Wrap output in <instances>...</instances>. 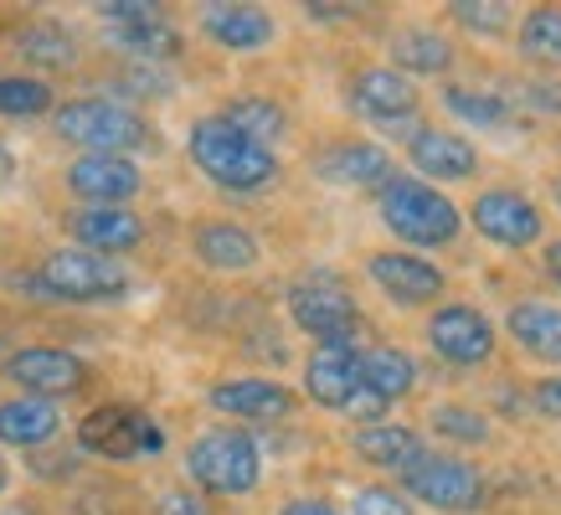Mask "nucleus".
<instances>
[{"mask_svg": "<svg viewBox=\"0 0 561 515\" xmlns=\"http://www.w3.org/2000/svg\"><path fill=\"white\" fill-rule=\"evenodd\" d=\"M186 150L196 160V171L211 181V186L232 191V196H253V191L273 186L278 175V154L268 145H253L248 135H238L227 119L206 114V119L191 124L186 135Z\"/></svg>", "mask_w": 561, "mask_h": 515, "instance_id": "nucleus-1", "label": "nucleus"}, {"mask_svg": "<svg viewBox=\"0 0 561 515\" xmlns=\"http://www.w3.org/2000/svg\"><path fill=\"white\" fill-rule=\"evenodd\" d=\"M376 211L397 242L412 248H448L463 232V211L438 186H427L417 175H391L387 186L376 191Z\"/></svg>", "mask_w": 561, "mask_h": 515, "instance_id": "nucleus-2", "label": "nucleus"}, {"mask_svg": "<svg viewBox=\"0 0 561 515\" xmlns=\"http://www.w3.org/2000/svg\"><path fill=\"white\" fill-rule=\"evenodd\" d=\"M32 289L57 305H114L129 294V268L119 258L88 253V248H57L42 258Z\"/></svg>", "mask_w": 561, "mask_h": 515, "instance_id": "nucleus-3", "label": "nucleus"}, {"mask_svg": "<svg viewBox=\"0 0 561 515\" xmlns=\"http://www.w3.org/2000/svg\"><path fill=\"white\" fill-rule=\"evenodd\" d=\"M57 139L78 145L83 154H129L139 145H150V124L145 114H135L129 103L114 99H72L51 114Z\"/></svg>", "mask_w": 561, "mask_h": 515, "instance_id": "nucleus-4", "label": "nucleus"}, {"mask_svg": "<svg viewBox=\"0 0 561 515\" xmlns=\"http://www.w3.org/2000/svg\"><path fill=\"white\" fill-rule=\"evenodd\" d=\"M397 480H402V495L412 505H433V511H448V515H474L490 500V484L479 474V464L459 459V454L423 448Z\"/></svg>", "mask_w": 561, "mask_h": 515, "instance_id": "nucleus-5", "label": "nucleus"}, {"mask_svg": "<svg viewBox=\"0 0 561 515\" xmlns=\"http://www.w3.org/2000/svg\"><path fill=\"white\" fill-rule=\"evenodd\" d=\"M186 474L202 495H248L263 480V454L248 433L211 428L186 448Z\"/></svg>", "mask_w": 561, "mask_h": 515, "instance_id": "nucleus-6", "label": "nucleus"}, {"mask_svg": "<svg viewBox=\"0 0 561 515\" xmlns=\"http://www.w3.org/2000/svg\"><path fill=\"white\" fill-rule=\"evenodd\" d=\"M289 314L294 325L314 335L320 345H356L360 341V309L351 299L341 278L330 274H309L289 289Z\"/></svg>", "mask_w": 561, "mask_h": 515, "instance_id": "nucleus-7", "label": "nucleus"}, {"mask_svg": "<svg viewBox=\"0 0 561 515\" xmlns=\"http://www.w3.org/2000/svg\"><path fill=\"white\" fill-rule=\"evenodd\" d=\"M463 222H474L479 238L494 242V248H511V253L536 248V242L546 238V211L530 202L526 191H515V186L479 191L474 206L463 211Z\"/></svg>", "mask_w": 561, "mask_h": 515, "instance_id": "nucleus-8", "label": "nucleus"}, {"mask_svg": "<svg viewBox=\"0 0 561 515\" xmlns=\"http://www.w3.org/2000/svg\"><path fill=\"white\" fill-rule=\"evenodd\" d=\"M417 103H423V93H417V83L412 78H402L397 68H360L356 78H351V108H356L366 124H376V129H387V135L408 139L412 129H417Z\"/></svg>", "mask_w": 561, "mask_h": 515, "instance_id": "nucleus-9", "label": "nucleus"}, {"mask_svg": "<svg viewBox=\"0 0 561 515\" xmlns=\"http://www.w3.org/2000/svg\"><path fill=\"white\" fill-rule=\"evenodd\" d=\"M427 345H433V356H443L448 366H463V371H474L484 360L494 356V345H500V330L494 320L484 314L479 305H438L427 314Z\"/></svg>", "mask_w": 561, "mask_h": 515, "instance_id": "nucleus-10", "label": "nucleus"}, {"mask_svg": "<svg viewBox=\"0 0 561 515\" xmlns=\"http://www.w3.org/2000/svg\"><path fill=\"white\" fill-rule=\"evenodd\" d=\"M78 444L99 459H139V454H160V428L145 412L124 408V402H103L78 423Z\"/></svg>", "mask_w": 561, "mask_h": 515, "instance_id": "nucleus-11", "label": "nucleus"}, {"mask_svg": "<svg viewBox=\"0 0 561 515\" xmlns=\"http://www.w3.org/2000/svg\"><path fill=\"white\" fill-rule=\"evenodd\" d=\"M366 274H371V284L387 294L391 305H402V309L433 305V299H443V289H448V278H443L438 263L408 253V248H381V253H371L366 258Z\"/></svg>", "mask_w": 561, "mask_h": 515, "instance_id": "nucleus-12", "label": "nucleus"}, {"mask_svg": "<svg viewBox=\"0 0 561 515\" xmlns=\"http://www.w3.org/2000/svg\"><path fill=\"white\" fill-rule=\"evenodd\" d=\"M5 377L21 387V397H42V402H57V397L83 392L88 366L72 351H57V345H26L5 360Z\"/></svg>", "mask_w": 561, "mask_h": 515, "instance_id": "nucleus-13", "label": "nucleus"}, {"mask_svg": "<svg viewBox=\"0 0 561 515\" xmlns=\"http://www.w3.org/2000/svg\"><path fill=\"white\" fill-rule=\"evenodd\" d=\"M68 191L83 206H129L145 191V171L129 154H78L68 165Z\"/></svg>", "mask_w": 561, "mask_h": 515, "instance_id": "nucleus-14", "label": "nucleus"}, {"mask_svg": "<svg viewBox=\"0 0 561 515\" xmlns=\"http://www.w3.org/2000/svg\"><path fill=\"white\" fill-rule=\"evenodd\" d=\"M402 145H408V165L417 171V181L433 175V181H443V186H454V181H474V171H479L474 139H463L459 129H433V124H417ZM433 181H427V186H433Z\"/></svg>", "mask_w": 561, "mask_h": 515, "instance_id": "nucleus-15", "label": "nucleus"}, {"mask_svg": "<svg viewBox=\"0 0 561 515\" xmlns=\"http://www.w3.org/2000/svg\"><path fill=\"white\" fill-rule=\"evenodd\" d=\"M360 392H366V381H360V345H320L305 360V397L314 408L345 412Z\"/></svg>", "mask_w": 561, "mask_h": 515, "instance_id": "nucleus-16", "label": "nucleus"}, {"mask_svg": "<svg viewBox=\"0 0 561 515\" xmlns=\"http://www.w3.org/2000/svg\"><path fill=\"white\" fill-rule=\"evenodd\" d=\"M206 402L227 417H242V423H284L294 412V392L284 381L273 377H232V381H217Z\"/></svg>", "mask_w": 561, "mask_h": 515, "instance_id": "nucleus-17", "label": "nucleus"}, {"mask_svg": "<svg viewBox=\"0 0 561 515\" xmlns=\"http://www.w3.org/2000/svg\"><path fill=\"white\" fill-rule=\"evenodd\" d=\"M68 232L72 248H88V253H135L145 242V222H139L129 206H78L68 211Z\"/></svg>", "mask_w": 561, "mask_h": 515, "instance_id": "nucleus-18", "label": "nucleus"}, {"mask_svg": "<svg viewBox=\"0 0 561 515\" xmlns=\"http://www.w3.org/2000/svg\"><path fill=\"white\" fill-rule=\"evenodd\" d=\"M314 175L324 186H351V191H366V186H387L391 175V154L371 139H345V145H330V150L314 160Z\"/></svg>", "mask_w": 561, "mask_h": 515, "instance_id": "nucleus-19", "label": "nucleus"}, {"mask_svg": "<svg viewBox=\"0 0 561 515\" xmlns=\"http://www.w3.org/2000/svg\"><path fill=\"white\" fill-rule=\"evenodd\" d=\"M391 62L387 68H397L402 78H448V68H454V42L443 32H433V26H402V32H391L387 42Z\"/></svg>", "mask_w": 561, "mask_h": 515, "instance_id": "nucleus-20", "label": "nucleus"}, {"mask_svg": "<svg viewBox=\"0 0 561 515\" xmlns=\"http://www.w3.org/2000/svg\"><path fill=\"white\" fill-rule=\"evenodd\" d=\"M505 330H511V341L520 345L530 360H541V366H557L561 371V305L520 299V305L505 314Z\"/></svg>", "mask_w": 561, "mask_h": 515, "instance_id": "nucleus-21", "label": "nucleus"}, {"mask_svg": "<svg viewBox=\"0 0 561 515\" xmlns=\"http://www.w3.org/2000/svg\"><path fill=\"white\" fill-rule=\"evenodd\" d=\"M191 253L202 258L211 274H248L257 258H263V248H257V238L238 222H202L191 232Z\"/></svg>", "mask_w": 561, "mask_h": 515, "instance_id": "nucleus-22", "label": "nucleus"}, {"mask_svg": "<svg viewBox=\"0 0 561 515\" xmlns=\"http://www.w3.org/2000/svg\"><path fill=\"white\" fill-rule=\"evenodd\" d=\"M202 32L227 52H263L278 26H273V16L257 11V5H206Z\"/></svg>", "mask_w": 561, "mask_h": 515, "instance_id": "nucleus-23", "label": "nucleus"}, {"mask_svg": "<svg viewBox=\"0 0 561 515\" xmlns=\"http://www.w3.org/2000/svg\"><path fill=\"white\" fill-rule=\"evenodd\" d=\"M360 381H366V392L391 408V402H402L412 397L417 387V360L402 351V345H360Z\"/></svg>", "mask_w": 561, "mask_h": 515, "instance_id": "nucleus-24", "label": "nucleus"}, {"mask_svg": "<svg viewBox=\"0 0 561 515\" xmlns=\"http://www.w3.org/2000/svg\"><path fill=\"white\" fill-rule=\"evenodd\" d=\"M351 448H356L360 459L371 464V469H391V474H402L417 454H423V433L408 428V423H360L356 438H351Z\"/></svg>", "mask_w": 561, "mask_h": 515, "instance_id": "nucleus-25", "label": "nucleus"}, {"mask_svg": "<svg viewBox=\"0 0 561 515\" xmlns=\"http://www.w3.org/2000/svg\"><path fill=\"white\" fill-rule=\"evenodd\" d=\"M57 428H62L57 402H42V397H11V402H0V444L5 448H42L57 438Z\"/></svg>", "mask_w": 561, "mask_h": 515, "instance_id": "nucleus-26", "label": "nucleus"}, {"mask_svg": "<svg viewBox=\"0 0 561 515\" xmlns=\"http://www.w3.org/2000/svg\"><path fill=\"white\" fill-rule=\"evenodd\" d=\"M217 119H227L238 135H248L253 145H268L273 150V139H284V129H289V114L278 108L273 99H257V93H248V99H232L227 108H221Z\"/></svg>", "mask_w": 561, "mask_h": 515, "instance_id": "nucleus-27", "label": "nucleus"}, {"mask_svg": "<svg viewBox=\"0 0 561 515\" xmlns=\"http://www.w3.org/2000/svg\"><path fill=\"white\" fill-rule=\"evenodd\" d=\"M515 47H520L526 62L557 72L561 68V11L557 5H536V11H526L520 32H515Z\"/></svg>", "mask_w": 561, "mask_h": 515, "instance_id": "nucleus-28", "label": "nucleus"}, {"mask_svg": "<svg viewBox=\"0 0 561 515\" xmlns=\"http://www.w3.org/2000/svg\"><path fill=\"white\" fill-rule=\"evenodd\" d=\"M443 108L454 114L459 124H469V129H505L511 124V103L500 99V93H484V88H459V83H448L438 93Z\"/></svg>", "mask_w": 561, "mask_h": 515, "instance_id": "nucleus-29", "label": "nucleus"}, {"mask_svg": "<svg viewBox=\"0 0 561 515\" xmlns=\"http://www.w3.org/2000/svg\"><path fill=\"white\" fill-rule=\"evenodd\" d=\"M108 36H114V47L124 57H139V62H165V57L181 52V32L165 16L135 21V26H108Z\"/></svg>", "mask_w": 561, "mask_h": 515, "instance_id": "nucleus-30", "label": "nucleus"}, {"mask_svg": "<svg viewBox=\"0 0 561 515\" xmlns=\"http://www.w3.org/2000/svg\"><path fill=\"white\" fill-rule=\"evenodd\" d=\"M16 52L26 62H36V68H72V62H78V42H72V32L57 26V21H32V26H21Z\"/></svg>", "mask_w": 561, "mask_h": 515, "instance_id": "nucleus-31", "label": "nucleus"}, {"mask_svg": "<svg viewBox=\"0 0 561 515\" xmlns=\"http://www.w3.org/2000/svg\"><path fill=\"white\" fill-rule=\"evenodd\" d=\"M51 108V83L32 72H5L0 78V114L5 119H36Z\"/></svg>", "mask_w": 561, "mask_h": 515, "instance_id": "nucleus-32", "label": "nucleus"}, {"mask_svg": "<svg viewBox=\"0 0 561 515\" xmlns=\"http://www.w3.org/2000/svg\"><path fill=\"white\" fill-rule=\"evenodd\" d=\"M427 423H433V433H443V438H454V444H490V417L474 408H463V402H438V408L427 412Z\"/></svg>", "mask_w": 561, "mask_h": 515, "instance_id": "nucleus-33", "label": "nucleus"}, {"mask_svg": "<svg viewBox=\"0 0 561 515\" xmlns=\"http://www.w3.org/2000/svg\"><path fill=\"white\" fill-rule=\"evenodd\" d=\"M351 515H412V500L397 484H366L351 495Z\"/></svg>", "mask_w": 561, "mask_h": 515, "instance_id": "nucleus-34", "label": "nucleus"}, {"mask_svg": "<svg viewBox=\"0 0 561 515\" xmlns=\"http://www.w3.org/2000/svg\"><path fill=\"white\" fill-rule=\"evenodd\" d=\"M454 11V21H463V26H474V32L494 36V32H511V5H469V0H454L448 5Z\"/></svg>", "mask_w": 561, "mask_h": 515, "instance_id": "nucleus-35", "label": "nucleus"}, {"mask_svg": "<svg viewBox=\"0 0 561 515\" xmlns=\"http://www.w3.org/2000/svg\"><path fill=\"white\" fill-rule=\"evenodd\" d=\"M515 99L526 103L530 114H546V119H561V78H536V83H520Z\"/></svg>", "mask_w": 561, "mask_h": 515, "instance_id": "nucleus-36", "label": "nucleus"}, {"mask_svg": "<svg viewBox=\"0 0 561 515\" xmlns=\"http://www.w3.org/2000/svg\"><path fill=\"white\" fill-rule=\"evenodd\" d=\"M99 16L108 21V26H135V21H154V16H160V5H150V0H103Z\"/></svg>", "mask_w": 561, "mask_h": 515, "instance_id": "nucleus-37", "label": "nucleus"}, {"mask_svg": "<svg viewBox=\"0 0 561 515\" xmlns=\"http://www.w3.org/2000/svg\"><path fill=\"white\" fill-rule=\"evenodd\" d=\"M530 408L541 417H551V423H561V371H551V377H541L530 387Z\"/></svg>", "mask_w": 561, "mask_h": 515, "instance_id": "nucleus-38", "label": "nucleus"}, {"mask_svg": "<svg viewBox=\"0 0 561 515\" xmlns=\"http://www.w3.org/2000/svg\"><path fill=\"white\" fill-rule=\"evenodd\" d=\"M160 515H211V505L196 490H171V495H160Z\"/></svg>", "mask_w": 561, "mask_h": 515, "instance_id": "nucleus-39", "label": "nucleus"}, {"mask_svg": "<svg viewBox=\"0 0 561 515\" xmlns=\"http://www.w3.org/2000/svg\"><path fill=\"white\" fill-rule=\"evenodd\" d=\"M278 515H345L341 505H330V500H314V495H299V500H289Z\"/></svg>", "mask_w": 561, "mask_h": 515, "instance_id": "nucleus-40", "label": "nucleus"}, {"mask_svg": "<svg viewBox=\"0 0 561 515\" xmlns=\"http://www.w3.org/2000/svg\"><path fill=\"white\" fill-rule=\"evenodd\" d=\"M541 274L561 289V238H546L541 242Z\"/></svg>", "mask_w": 561, "mask_h": 515, "instance_id": "nucleus-41", "label": "nucleus"}, {"mask_svg": "<svg viewBox=\"0 0 561 515\" xmlns=\"http://www.w3.org/2000/svg\"><path fill=\"white\" fill-rule=\"evenodd\" d=\"M11 175H16V154H11V145L0 139V186H5Z\"/></svg>", "mask_w": 561, "mask_h": 515, "instance_id": "nucleus-42", "label": "nucleus"}, {"mask_svg": "<svg viewBox=\"0 0 561 515\" xmlns=\"http://www.w3.org/2000/svg\"><path fill=\"white\" fill-rule=\"evenodd\" d=\"M5 484H11V464L0 459V495H5Z\"/></svg>", "mask_w": 561, "mask_h": 515, "instance_id": "nucleus-43", "label": "nucleus"}, {"mask_svg": "<svg viewBox=\"0 0 561 515\" xmlns=\"http://www.w3.org/2000/svg\"><path fill=\"white\" fill-rule=\"evenodd\" d=\"M557 206H561V175H557Z\"/></svg>", "mask_w": 561, "mask_h": 515, "instance_id": "nucleus-44", "label": "nucleus"}, {"mask_svg": "<svg viewBox=\"0 0 561 515\" xmlns=\"http://www.w3.org/2000/svg\"><path fill=\"white\" fill-rule=\"evenodd\" d=\"M0 515H26V511H0Z\"/></svg>", "mask_w": 561, "mask_h": 515, "instance_id": "nucleus-45", "label": "nucleus"}]
</instances>
